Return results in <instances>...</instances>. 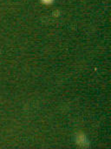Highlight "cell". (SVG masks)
Instances as JSON below:
<instances>
[{
    "label": "cell",
    "instance_id": "6da1fadb",
    "mask_svg": "<svg viewBox=\"0 0 111 149\" xmlns=\"http://www.w3.org/2000/svg\"><path fill=\"white\" fill-rule=\"evenodd\" d=\"M44 3H50V2H52L53 0H43Z\"/></svg>",
    "mask_w": 111,
    "mask_h": 149
}]
</instances>
